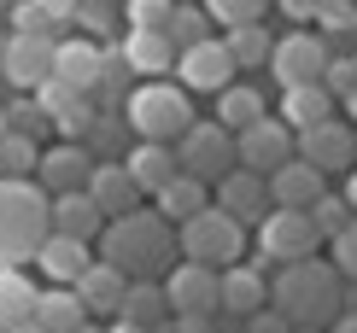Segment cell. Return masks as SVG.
<instances>
[{
  "label": "cell",
  "instance_id": "cell-1",
  "mask_svg": "<svg viewBox=\"0 0 357 333\" xmlns=\"http://www.w3.org/2000/svg\"><path fill=\"white\" fill-rule=\"evenodd\" d=\"M170 251H176V234H170V222L158 210L135 205V210H123V217H112L100 229V263H112L129 281H158V269L170 263Z\"/></svg>",
  "mask_w": 357,
  "mask_h": 333
},
{
  "label": "cell",
  "instance_id": "cell-2",
  "mask_svg": "<svg viewBox=\"0 0 357 333\" xmlns=\"http://www.w3.org/2000/svg\"><path fill=\"white\" fill-rule=\"evenodd\" d=\"M270 304L287 327H322L340 316V269L299 257V263H281V275L270 286Z\"/></svg>",
  "mask_w": 357,
  "mask_h": 333
},
{
  "label": "cell",
  "instance_id": "cell-3",
  "mask_svg": "<svg viewBox=\"0 0 357 333\" xmlns=\"http://www.w3.org/2000/svg\"><path fill=\"white\" fill-rule=\"evenodd\" d=\"M47 193L36 181H0V269H18L47 240Z\"/></svg>",
  "mask_w": 357,
  "mask_h": 333
},
{
  "label": "cell",
  "instance_id": "cell-4",
  "mask_svg": "<svg viewBox=\"0 0 357 333\" xmlns=\"http://www.w3.org/2000/svg\"><path fill=\"white\" fill-rule=\"evenodd\" d=\"M123 123L141 134V141H165L176 146V134H182L193 123V105H188V88H176V82H141L135 94L123 100Z\"/></svg>",
  "mask_w": 357,
  "mask_h": 333
},
{
  "label": "cell",
  "instance_id": "cell-5",
  "mask_svg": "<svg viewBox=\"0 0 357 333\" xmlns=\"http://www.w3.org/2000/svg\"><path fill=\"white\" fill-rule=\"evenodd\" d=\"M176 251H182L188 263H205V269H229V263H241V251H246V222H234L229 210L205 205L199 217L176 222Z\"/></svg>",
  "mask_w": 357,
  "mask_h": 333
},
{
  "label": "cell",
  "instance_id": "cell-6",
  "mask_svg": "<svg viewBox=\"0 0 357 333\" xmlns=\"http://www.w3.org/2000/svg\"><path fill=\"white\" fill-rule=\"evenodd\" d=\"M176 170L182 176H199V181H222L234 170V134L222 123H193L176 134Z\"/></svg>",
  "mask_w": 357,
  "mask_h": 333
},
{
  "label": "cell",
  "instance_id": "cell-7",
  "mask_svg": "<svg viewBox=\"0 0 357 333\" xmlns=\"http://www.w3.org/2000/svg\"><path fill=\"white\" fill-rule=\"evenodd\" d=\"M334 47L317 36V29H293V36H281L270 47V70L281 88H305V82H322V70H328Z\"/></svg>",
  "mask_w": 357,
  "mask_h": 333
},
{
  "label": "cell",
  "instance_id": "cell-8",
  "mask_svg": "<svg viewBox=\"0 0 357 333\" xmlns=\"http://www.w3.org/2000/svg\"><path fill=\"white\" fill-rule=\"evenodd\" d=\"M287 158H293V129L281 123V117H270V111H264L258 123L234 129V164H241V170L270 176V170H281Z\"/></svg>",
  "mask_w": 357,
  "mask_h": 333
},
{
  "label": "cell",
  "instance_id": "cell-9",
  "mask_svg": "<svg viewBox=\"0 0 357 333\" xmlns=\"http://www.w3.org/2000/svg\"><path fill=\"white\" fill-rule=\"evenodd\" d=\"M317 222H310V210H281V205H270V217L258 222V246H264V257L270 263H299V257H310L317 251Z\"/></svg>",
  "mask_w": 357,
  "mask_h": 333
},
{
  "label": "cell",
  "instance_id": "cell-10",
  "mask_svg": "<svg viewBox=\"0 0 357 333\" xmlns=\"http://www.w3.org/2000/svg\"><path fill=\"white\" fill-rule=\"evenodd\" d=\"M170 77H182V88H193V94H222L241 70H234V59H229V47H222L217 36H205V41H193V47L176 53Z\"/></svg>",
  "mask_w": 357,
  "mask_h": 333
},
{
  "label": "cell",
  "instance_id": "cell-11",
  "mask_svg": "<svg viewBox=\"0 0 357 333\" xmlns=\"http://www.w3.org/2000/svg\"><path fill=\"white\" fill-rule=\"evenodd\" d=\"M293 146H299V158L310 164V170H351L357 164V129L340 123V117H322V123L299 129Z\"/></svg>",
  "mask_w": 357,
  "mask_h": 333
},
{
  "label": "cell",
  "instance_id": "cell-12",
  "mask_svg": "<svg viewBox=\"0 0 357 333\" xmlns=\"http://www.w3.org/2000/svg\"><path fill=\"white\" fill-rule=\"evenodd\" d=\"M94 153H88L82 141H59V146H47V153H41V164H36V187L47 193H82L88 187V170H94Z\"/></svg>",
  "mask_w": 357,
  "mask_h": 333
},
{
  "label": "cell",
  "instance_id": "cell-13",
  "mask_svg": "<svg viewBox=\"0 0 357 333\" xmlns=\"http://www.w3.org/2000/svg\"><path fill=\"white\" fill-rule=\"evenodd\" d=\"M0 77L24 94H36L53 77V41L47 36H12L6 29V53H0Z\"/></svg>",
  "mask_w": 357,
  "mask_h": 333
},
{
  "label": "cell",
  "instance_id": "cell-14",
  "mask_svg": "<svg viewBox=\"0 0 357 333\" xmlns=\"http://www.w3.org/2000/svg\"><path fill=\"white\" fill-rule=\"evenodd\" d=\"M165 304H170V316H217V269L176 263L165 275Z\"/></svg>",
  "mask_w": 357,
  "mask_h": 333
},
{
  "label": "cell",
  "instance_id": "cell-15",
  "mask_svg": "<svg viewBox=\"0 0 357 333\" xmlns=\"http://www.w3.org/2000/svg\"><path fill=\"white\" fill-rule=\"evenodd\" d=\"M36 105L47 111V123L65 134V141H82V134H88V123L100 117V105L88 100V94H77V88H65V82H53V77L36 88Z\"/></svg>",
  "mask_w": 357,
  "mask_h": 333
},
{
  "label": "cell",
  "instance_id": "cell-16",
  "mask_svg": "<svg viewBox=\"0 0 357 333\" xmlns=\"http://www.w3.org/2000/svg\"><path fill=\"white\" fill-rule=\"evenodd\" d=\"M100 59H106V47L100 41H88V36H59L53 41V82H65V88H77V94L94 100V82H100Z\"/></svg>",
  "mask_w": 357,
  "mask_h": 333
},
{
  "label": "cell",
  "instance_id": "cell-17",
  "mask_svg": "<svg viewBox=\"0 0 357 333\" xmlns=\"http://www.w3.org/2000/svg\"><path fill=\"white\" fill-rule=\"evenodd\" d=\"M217 210H229L234 222H252V217H270V181H264L258 170H241V164H234L229 176L217 181Z\"/></svg>",
  "mask_w": 357,
  "mask_h": 333
},
{
  "label": "cell",
  "instance_id": "cell-18",
  "mask_svg": "<svg viewBox=\"0 0 357 333\" xmlns=\"http://www.w3.org/2000/svg\"><path fill=\"white\" fill-rule=\"evenodd\" d=\"M264 181H270V205H281V210H310L322 193H328V187H322V170H310L305 158H287L281 170H270Z\"/></svg>",
  "mask_w": 357,
  "mask_h": 333
},
{
  "label": "cell",
  "instance_id": "cell-19",
  "mask_svg": "<svg viewBox=\"0 0 357 333\" xmlns=\"http://www.w3.org/2000/svg\"><path fill=\"white\" fill-rule=\"evenodd\" d=\"M88 199L100 205V217H123V210H135L141 205V187H135V176L123 170V164H94V170H88Z\"/></svg>",
  "mask_w": 357,
  "mask_h": 333
},
{
  "label": "cell",
  "instance_id": "cell-20",
  "mask_svg": "<svg viewBox=\"0 0 357 333\" xmlns=\"http://www.w3.org/2000/svg\"><path fill=\"white\" fill-rule=\"evenodd\" d=\"M29 263H41V275H47L53 286H77V275L88 263H94V251H88V240H70V234H47L36 246V257Z\"/></svg>",
  "mask_w": 357,
  "mask_h": 333
},
{
  "label": "cell",
  "instance_id": "cell-21",
  "mask_svg": "<svg viewBox=\"0 0 357 333\" xmlns=\"http://www.w3.org/2000/svg\"><path fill=\"white\" fill-rule=\"evenodd\" d=\"M264 298H270V286H264V275L252 263H229V269H217V310H229V316H246L252 310H264Z\"/></svg>",
  "mask_w": 357,
  "mask_h": 333
},
{
  "label": "cell",
  "instance_id": "cell-22",
  "mask_svg": "<svg viewBox=\"0 0 357 333\" xmlns=\"http://www.w3.org/2000/svg\"><path fill=\"white\" fill-rule=\"evenodd\" d=\"M47 229L70 234V240H100L106 217H100V205L88 199V193H53L47 199Z\"/></svg>",
  "mask_w": 357,
  "mask_h": 333
},
{
  "label": "cell",
  "instance_id": "cell-23",
  "mask_svg": "<svg viewBox=\"0 0 357 333\" xmlns=\"http://www.w3.org/2000/svg\"><path fill=\"white\" fill-rule=\"evenodd\" d=\"M129 59V70L135 77H170L176 70V47L165 29H123V47H117Z\"/></svg>",
  "mask_w": 357,
  "mask_h": 333
},
{
  "label": "cell",
  "instance_id": "cell-24",
  "mask_svg": "<svg viewBox=\"0 0 357 333\" xmlns=\"http://www.w3.org/2000/svg\"><path fill=\"white\" fill-rule=\"evenodd\" d=\"M29 322L41 333H77L82 322H94V316L82 310L77 286H47V293H36V310H29Z\"/></svg>",
  "mask_w": 357,
  "mask_h": 333
},
{
  "label": "cell",
  "instance_id": "cell-25",
  "mask_svg": "<svg viewBox=\"0 0 357 333\" xmlns=\"http://www.w3.org/2000/svg\"><path fill=\"white\" fill-rule=\"evenodd\" d=\"M123 286H129V275H117L112 263H88L82 275H77V298H82V310L88 316H117V304H123Z\"/></svg>",
  "mask_w": 357,
  "mask_h": 333
},
{
  "label": "cell",
  "instance_id": "cell-26",
  "mask_svg": "<svg viewBox=\"0 0 357 333\" xmlns=\"http://www.w3.org/2000/svg\"><path fill=\"white\" fill-rule=\"evenodd\" d=\"M123 170L135 176L141 193H158V187L176 176V146H165V141H135V146H129V158H123Z\"/></svg>",
  "mask_w": 357,
  "mask_h": 333
},
{
  "label": "cell",
  "instance_id": "cell-27",
  "mask_svg": "<svg viewBox=\"0 0 357 333\" xmlns=\"http://www.w3.org/2000/svg\"><path fill=\"white\" fill-rule=\"evenodd\" d=\"M322 117H334V94L322 82H305V88H281V123H287L293 134L322 123Z\"/></svg>",
  "mask_w": 357,
  "mask_h": 333
},
{
  "label": "cell",
  "instance_id": "cell-28",
  "mask_svg": "<svg viewBox=\"0 0 357 333\" xmlns=\"http://www.w3.org/2000/svg\"><path fill=\"white\" fill-rule=\"evenodd\" d=\"M165 316H170V304H165V286H158V281H129L123 286L117 322H135L146 333H158V327H165Z\"/></svg>",
  "mask_w": 357,
  "mask_h": 333
},
{
  "label": "cell",
  "instance_id": "cell-29",
  "mask_svg": "<svg viewBox=\"0 0 357 333\" xmlns=\"http://www.w3.org/2000/svg\"><path fill=\"white\" fill-rule=\"evenodd\" d=\"M205 205H211V199H205V181L199 176L176 170L165 187H158V217H165V222H188V217H199Z\"/></svg>",
  "mask_w": 357,
  "mask_h": 333
},
{
  "label": "cell",
  "instance_id": "cell-30",
  "mask_svg": "<svg viewBox=\"0 0 357 333\" xmlns=\"http://www.w3.org/2000/svg\"><path fill=\"white\" fill-rule=\"evenodd\" d=\"M222 47H229L234 70H258V65H270L275 36H270V29H264V18H258V24H234L229 36H222Z\"/></svg>",
  "mask_w": 357,
  "mask_h": 333
},
{
  "label": "cell",
  "instance_id": "cell-31",
  "mask_svg": "<svg viewBox=\"0 0 357 333\" xmlns=\"http://www.w3.org/2000/svg\"><path fill=\"white\" fill-rule=\"evenodd\" d=\"M258 117H264V94H258L252 82H229V88L217 94V117H211V123H222L229 134L246 129V123H258Z\"/></svg>",
  "mask_w": 357,
  "mask_h": 333
},
{
  "label": "cell",
  "instance_id": "cell-32",
  "mask_svg": "<svg viewBox=\"0 0 357 333\" xmlns=\"http://www.w3.org/2000/svg\"><path fill=\"white\" fill-rule=\"evenodd\" d=\"M36 293L41 286L24 275V269H0V333L29 322V310H36Z\"/></svg>",
  "mask_w": 357,
  "mask_h": 333
},
{
  "label": "cell",
  "instance_id": "cell-33",
  "mask_svg": "<svg viewBox=\"0 0 357 333\" xmlns=\"http://www.w3.org/2000/svg\"><path fill=\"white\" fill-rule=\"evenodd\" d=\"M135 94V70H129V59L106 47V59H100V82H94V105H106V111H117V100Z\"/></svg>",
  "mask_w": 357,
  "mask_h": 333
},
{
  "label": "cell",
  "instance_id": "cell-34",
  "mask_svg": "<svg viewBox=\"0 0 357 333\" xmlns=\"http://www.w3.org/2000/svg\"><path fill=\"white\" fill-rule=\"evenodd\" d=\"M36 164H41V146L29 141V134H18V129L0 134V176H12V181H36Z\"/></svg>",
  "mask_w": 357,
  "mask_h": 333
},
{
  "label": "cell",
  "instance_id": "cell-35",
  "mask_svg": "<svg viewBox=\"0 0 357 333\" xmlns=\"http://www.w3.org/2000/svg\"><path fill=\"white\" fill-rule=\"evenodd\" d=\"M317 36L328 41H351L357 47V0H322V12H317Z\"/></svg>",
  "mask_w": 357,
  "mask_h": 333
},
{
  "label": "cell",
  "instance_id": "cell-36",
  "mask_svg": "<svg viewBox=\"0 0 357 333\" xmlns=\"http://www.w3.org/2000/svg\"><path fill=\"white\" fill-rule=\"evenodd\" d=\"M165 36H170V47H176V53L193 47V41H205V36H211V18H205V6H170Z\"/></svg>",
  "mask_w": 357,
  "mask_h": 333
},
{
  "label": "cell",
  "instance_id": "cell-37",
  "mask_svg": "<svg viewBox=\"0 0 357 333\" xmlns=\"http://www.w3.org/2000/svg\"><path fill=\"white\" fill-rule=\"evenodd\" d=\"M199 6H205V18H211V24L234 29V24H258L270 0H199Z\"/></svg>",
  "mask_w": 357,
  "mask_h": 333
},
{
  "label": "cell",
  "instance_id": "cell-38",
  "mask_svg": "<svg viewBox=\"0 0 357 333\" xmlns=\"http://www.w3.org/2000/svg\"><path fill=\"white\" fill-rule=\"evenodd\" d=\"M70 29H88V41H94V36H112V29H117V6H112V0H77Z\"/></svg>",
  "mask_w": 357,
  "mask_h": 333
},
{
  "label": "cell",
  "instance_id": "cell-39",
  "mask_svg": "<svg viewBox=\"0 0 357 333\" xmlns=\"http://www.w3.org/2000/svg\"><path fill=\"white\" fill-rule=\"evenodd\" d=\"M310 222H317V234H322V240H334V234L351 222V205L340 199V193H322V199L310 205Z\"/></svg>",
  "mask_w": 357,
  "mask_h": 333
},
{
  "label": "cell",
  "instance_id": "cell-40",
  "mask_svg": "<svg viewBox=\"0 0 357 333\" xmlns=\"http://www.w3.org/2000/svg\"><path fill=\"white\" fill-rule=\"evenodd\" d=\"M176 0H123V29H165Z\"/></svg>",
  "mask_w": 357,
  "mask_h": 333
},
{
  "label": "cell",
  "instance_id": "cell-41",
  "mask_svg": "<svg viewBox=\"0 0 357 333\" xmlns=\"http://www.w3.org/2000/svg\"><path fill=\"white\" fill-rule=\"evenodd\" d=\"M6 129H18V134H29V141H41L53 123H47V111L36 105V94H29V100H18V105L6 111Z\"/></svg>",
  "mask_w": 357,
  "mask_h": 333
},
{
  "label": "cell",
  "instance_id": "cell-42",
  "mask_svg": "<svg viewBox=\"0 0 357 333\" xmlns=\"http://www.w3.org/2000/svg\"><path fill=\"white\" fill-rule=\"evenodd\" d=\"M334 269H340L346 281H357V217L334 234Z\"/></svg>",
  "mask_w": 357,
  "mask_h": 333
},
{
  "label": "cell",
  "instance_id": "cell-43",
  "mask_svg": "<svg viewBox=\"0 0 357 333\" xmlns=\"http://www.w3.org/2000/svg\"><path fill=\"white\" fill-rule=\"evenodd\" d=\"M36 12L53 24V36H59V29H70V12H77V0H36Z\"/></svg>",
  "mask_w": 357,
  "mask_h": 333
},
{
  "label": "cell",
  "instance_id": "cell-44",
  "mask_svg": "<svg viewBox=\"0 0 357 333\" xmlns=\"http://www.w3.org/2000/svg\"><path fill=\"white\" fill-rule=\"evenodd\" d=\"M246 333H293V327L281 322L275 310H252V316H246Z\"/></svg>",
  "mask_w": 357,
  "mask_h": 333
},
{
  "label": "cell",
  "instance_id": "cell-45",
  "mask_svg": "<svg viewBox=\"0 0 357 333\" xmlns=\"http://www.w3.org/2000/svg\"><path fill=\"white\" fill-rule=\"evenodd\" d=\"M281 12H287V18H299V24H317L322 0H281Z\"/></svg>",
  "mask_w": 357,
  "mask_h": 333
},
{
  "label": "cell",
  "instance_id": "cell-46",
  "mask_svg": "<svg viewBox=\"0 0 357 333\" xmlns=\"http://www.w3.org/2000/svg\"><path fill=\"white\" fill-rule=\"evenodd\" d=\"M340 199H346V205H351V217H357V164L346 170V193H340Z\"/></svg>",
  "mask_w": 357,
  "mask_h": 333
},
{
  "label": "cell",
  "instance_id": "cell-47",
  "mask_svg": "<svg viewBox=\"0 0 357 333\" xmlns=\"http://www.w3.org/2000/svg\"><path fill=\"white\" fill-rule=\"evenodd\" d=\"M334 333H357V310H340L334 316Z\"/></svg>",
  "mask_w": 357,
  "mask_h": 333
},
{
  "label": "cell",
  "instance_id": "cell-48",
  "mask_svg": "<svg viewBox=\"0 0 357 333\" xmlns=\"http://www.w3.org/2000/svg\"><path fill=\"white\" fill-rule=\"evenodd\" d=\"M106 333H146V327H135V322H117V316H112V327Z\"/></svg>",
  "mask_w": 357,
  "mask_h": 333
},
{
  "label": "cell",
  "instance_id": "cell-49",
  "mask_svg": "<svg viewBox=\"0 0 357 333\" xmlns=\"http://www.w3.org/2000/svg\"><path fill=\"white\" fill-rule=\"evenodd\" d=\"M6 333H41V327L36 322H18V327H6Z\"/></svg>",
  "mask_w": 357,
  "mask_h": 333
},
{
  "label": "cell",
  "instance_id": "cell-50",
  "mask_svg": "<svg viewBox=\"0 0 357 333\" xmlns=\"http://www.w3.org/2000/svg\"><path fill=\"white\" fill-rule=\"evenodd\" d=\"M346 105H351V123H357V88H351V94H346Z\"/></svg>",
  "mask_w": 357,
  "mask_h": 333
},
{
  "label": "cell",
  "instance_id": "cell-51",
  "mask_svg": "<svg viewBox=\"0 0 357 333\" xmlns=\"http://www.w3.org/2000/svg\"><path fill=\"white\" fill-rule=\"evenodd\" d=\"M77 333H106V327H94V322H82V327H77Z\"/></svg>",
  "mask_w": 357,
  "mask_h": 333
},
{
  "label": "cell",
  "instance_id": "cell-52",
  "mask_svg": "<svg viewBox=\"0 0 357 333\" xmlns=\"http://www.w3.org/2000/svg\"><path fill=\"white\" fill-rule=\"evenodd\" d=\"M0 53H6V24H0Z\"/></svg>",
  "mask_w": 357,
  "mask_h": 333
},
{
  "label": "cell",
  "instance_id": "cell-53",
  "mask_svg": "<svg viewBox=\"0 0 357 333\" xmlns=\"http://www.w3.org/2000/svg\"><path fill=\"white\" fill-rule=\"evenodd\" d=\"M0 134H6V105H0Z\"/></svg>",
  "mask_w": 357,
  "mask_h": 333
},
{
  "label": "cell",
  "instance_id": "cell-54",
  "mask_svg": "<svg viewBox=\"0 0 357 333\" xmlns=\"http://www.w3.org/2000/svg\"><path fill=\"white\" fill-rule=\"evenodd\" d=\"M293 333H317V327H293Z\"/></svg>",
  "mask_w": 357,
  "mask_h": 333
},
{
  "label": "cell",
  "instance_id": "cell-55",
  "mask_svg": "<svg viewBox=\"0 0 357 333\" xmlns=\"http://www.w3.org/2000/svg\"><path fill=\"white\" fill-rule=\"evenodd\" d=\"M0 6H18V0H0Z\"/></svg>",
  "mask_w": 357,
  "mask_h": 333
},
{
  "label": "cell",
  "instance_id": "cell-56",
  "mask_svg": "<svg viewBox=\"0 0 357 333\" xmlns=\"http://www.w3.org/2000/svg\"><path fill=\"white\" fill-rule=\"evenodd\" d=\"M351 65H357V47H351Z\"/></svg>",
  "mask_w": 357,
  "mask_h": 333
}]
</instances>
